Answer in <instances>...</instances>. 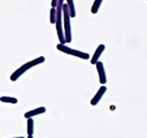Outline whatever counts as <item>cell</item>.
<instances>
[{"mask_svg":"<svg viewBox=\"0 0 147 138\" xmlns=\"http://www.w3.org/2000/svg\"><path fill=\"white\" fill-rule=\"evenodd\" d=\"M55 20H56V9L54 7H52L51 13H49V22L52 24H55Z\"/></svg>","mask_w":147,"mask_h":138,"instance_id":"12","label":"cell"},{"mask_svg":"<svg viewBox=\"0 0 147 138\" xmlns=\"http://www.w3.org/2000/svg\"><path fill=\"white\" fill-rule=\"evenodd\" d=\"M102 1H103V0H94L93 5H92V7H91V13H92V14H96V13H98V10H99V8H100Z\"/></svg>","mask_w":147,"mask_h":138,"instance_id":"10","label":"cell"},{"mask_svg":"<svg viewBox=\"0 0 147 138\" xmlns=\"http://www.w3.org/2000/svg\"><path fill=\"white\" fill-rule=\"evenodd\" d=\"M56 48H57V51L63 52V53H65V54H68V55H74V56H77V57H80V59H84V60L90 59V54H87V53H85V52H82V51L74 49V48H71V47H69V46H65V44L59 43V44L56 45Z\"/></svg>","mask_w":147,"mask_h":138,"instance_id":"3","label":"cell"},{"mask_svg":"<svg viewBox=\"0 0 147 138\" xmlns=\"http://www.w3.org/2000/svg\"><path fill=\"white\" fill-rule=\"evenodd\" d=\"M46 112V108L45 107H38V108H34L32 110H28L24 113V117L25 118H29V117H33L36 115H39V114H44Z\"/></svg>","mask_w":147,"mask_h":138,"instance_id":"7","label":"cell"},{"mask_svg":"<svg viewBox=\"0 0 147 138\" xmlns=\"http://www.w3.org/2000/svg\"><path fill=\"white\" fill-rule=\"evenodd\" d=\"M70 14L69 8L67 3H63L62 7V23H63V32H64V39L65 43L71 41V25H70Z\"/></svg>","mask_w":147,"mask_h":138,"instance_id":"2","label":"cell"},{"mask_svg":"<svg viewBox=\"0 0 147 138\" xmlns=\"http://www.w3.org/2000/svg\"><path fill=\"white\" fill-rule=\"evenodd\" d=\"M56 3H57V0H52V3H51V5H52V7L55 8V7H56Z\"/></svg>","mask_w":147,"mask_h":138,"instance_id":"13","label":"cell"},{"mask_svg":"<svg viewBox=\"0 0 147 138\" xmlns=\"http://www.w3.org/2000/svg\"><path fill=\"white\" fill-rule=\"evenodd\" d=\"M67 5H68V8H69L70 17H75V16H76V10H75L74 0H67Z\"/></svg>","mask_w":147,"mask_h":138,"instance_id":"8","label":"cell"},{"mask_svg":"<svg viewBox=\"0 0 147 138\" xmlns=\"http://www.w3.org/2000/svg\"><path fill=\"white\" fill-rule=\"evenodd\" d=\"M0 101L2 102H8V103H17V99L13 97H0Z\"/></svg>","mask_w":147,"mask_h":138,"instance_id":"11","label":"cell"},{"mask_svg":"<svg viewBox=\"0 0 147 138\" xmlns=\"http://www.w3.org/2000/svg\"><path fill=\"white\" fill-rule=\"evenodd\" d=\"M96 66V70L99 74V80L101 83V85H105V83L107 82V77H106V72H105V68H103V63L101 61H98L95 63Z\"/></svg>","mask_w":147,"mask_h":138,"instance_id":"4","label":"cell"},{"mask_svg":"<svg viewBox=\"0 0 147 138\" xmlns=\"http://www.w3.org/2000/svg\"><path fill=\"white\" fill-rule=\"evenodd\" d=\"M14 138H24V137H14Z\"/></svg>","mask_w":147,"mask_h":138,"instance_id":"15","label":"cell"},{"mask_svg":"<svg viewBox=\"0 0 147 138\" xmlns=\"http://www.w3.org/2000/svg\"><path fill=\"white\" fill-rule=\"evenodd\" d=\"M42 62H45V57H44V56H38V57H36V59H33V60H31V61H29V62L22 64L20 68H17V69L10 75V80H11V82H16V80H17L25 71H28L30 68H32V67H34V66H37V64H40V63H42Z\"/></svg>","mask_w":147,"mask_h":138,"instance_id":"1","label":"cell"},{"mask_svg":"<svg viewBox=\"0 0 147 138\" xmlns=\"http://www.w3.org/2000/svg\"><path fill=\"white\" fill-rule=\"evenodd\" d=\"M105 45L103 44H100L99 46H98V48L95 49V52H94V54L92 55V57H91V63L92 64H95L98 61H99V57H100V55L102 54V52L105 51Z\"/></svg>","mask_w":147,"mask_h":138,"instance_id":"6","label":"cell"},{"mask_svg":"<svg viewBox=\"0 0 147 138\" xmlns=\"http://www.w3.org/2000/svg\"><path fill=\"white\" fill-rule=\"evenodd\" d=\"M28 138H33V136L32 135H28Z\"/></svg>","mask_w":147,"mask_h":138,"instance_id":"14","label":"cell"},{"mask_svg":"<svg viewBox=\"0 0 147 138\" xmlns=\"http://www.w3.org/2000/svg\"><path fill=\"white\" fill-rule=\"evenodd\" d=\"M107 91V87L105 86V85H101L100 86V89L98 90V92L94 94V97L91 99V105L92 106H95V105H98V102L101 100V98H102V95L105 94V92Z\"/></svg>","mask_w":147,"mask_h":138,"instance_id":"5","label":"cell"},{"mask_svg":"<svg viewBox=\"0 0 147 138\" xmlns=\"http://www.w3.org/2000/svg\"><path fill=\"white\" fill-rule=\"evenodd\" d=\"M26 131H28V135H33V120H32V117L26 118Z\"/></svg>","mask_w":147,"mask_h":138,"instance_id":"9","label":"cell"}]
</instances>
